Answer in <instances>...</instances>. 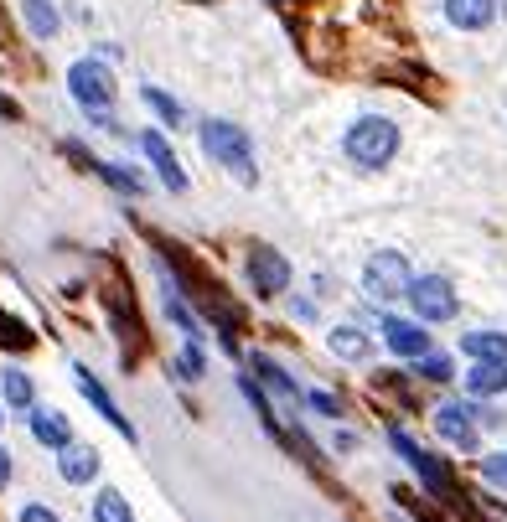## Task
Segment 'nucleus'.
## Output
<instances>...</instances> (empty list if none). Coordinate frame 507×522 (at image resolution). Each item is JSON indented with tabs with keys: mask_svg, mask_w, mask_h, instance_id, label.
Returning a JSON list of instances; mask_svg holds the SVG:
<instances>
[{
	"mask_svg": "<svg viewBox=\"0 0 507 522\" xmlns=\"http://www.w3.org/2000/svg\"><path fill=\"white\" fill-rule=\"evenodd\" d=\"M342 150H347V161L352 166H363V171H378V166H389L394 161V150H399V130L389 125V119H357V125L347 130V140H342Z\"/></svg>",
	"mask_w": 507,
	"mask_h": 522,
	"instance_id": "f257e3e1",
	"label": "nucleus"
},
{
	"mask_svg": "<svg viewBox=\"0 0 507 522\" xmlns=\"http://www.w3.org/2000/svg\"><path fill=\"white\" fill-rule=\"evenodd\" d=\"M202 150L218 166H228L238 181H254V145H249L244 125H233V119H207L202 125Z\"/></svg>",
	"mask_w": 507,
	"mask_h": 522,
	"instance_id": "f03ea898",
	"label": "nucleus"
},
{
	"mask_svg": "<svg viewBox=\"0 0 507 522\" xmlns=\"http://www.w3.org/2000/svg\"><path fill=\"white\" fill-rule=\"evenodd\" d=\"M68 88H73V99L88 114H109V104H114V73L99 63V57H83V63H73L68 68Z\"/></svg>",
	"mask_w": 507,
	"mask_h": 522,
	"instance_id": "7ed1b4c3",
	"label": "nucleus"
},
{
	"mask_svg": "<svg viewBox=\"0 0 507 522\" xmlns=\"http://www.w3.org/2000/svg\"><path fill=\"white\" fill-rule=\"evenodd\" d=\"M389 445H394V450L409 460V466H414V476H420V481L430 486V497H440V502H456V497H461V491H456V481H451V471H445L430 450H420V445H414V440L404 435V429H389Z\"/></svg>",
	"mask_w": 507,
	"mask_h": 522,
	"instance_id": "20e7f679",
	"label": "nucleus"
},
{
	"mask_svg": "<svg viewBox=\"0 0 507 522\" xmlns=\"http://www.w3.org/2000/svg\"><path fill=\"white\" fill-rule=\"evenodd\" d=\"M435 429L440 440H451L456 450H476L482 445V404H466V398H451V404L435 409Z\"/></svg>",
	"mask_w": 507,
	"mask_h": 522,
	"instance_id": "39448f33",
	"label": "nucleus"
},
{
	"mask_svg": "<svg viewBox=\"0 0 507 522\" xmlns=\"http://www.w3.org/2000/svg\"><path fill=\"white\" fill-rule=\"evenodd\" d=\"M409 259L404 254H394V249H383V254H373L368 259V269H363V290H368V300H399V295H409Z\"/></svg>",
	"mask_w": 507,
	"mask_h": 522,
	"instance_id": "423d86ee",
	"label": "nucleus"
},
{
	"mask_svg": "<svg viewBox=\"0 0 507 522\" xmlns=\"http://www.w3.org/2000/svg\"><path fill=\"white\" fill-rule=\"evenodd\" d=\"M409 305H414V321H451L456 290H451V280H440V274H420V280H409Z\"/></svg>",
	"mask_w": 507,
	"mask_h": 522,
	"instance_id": "0eeeda50",
	"label": "nucleus"
},
{
	"mask_svg": "<svg viewBox=\"0 0 507 522\" xmlns=\"http://www.w3.org/2000/svg\"><path fill=\"white\" fill-rule=\"evenodd\" d=\"M249 285H254V295H264V300H275V295L290 285V264L270 249V243H254V249H249Z\"/></svg>",
	"mask_w": 507,
	"mask_h": 522,
	"instance_id": "6e6552de",
	"label": "nucleus"
},
{
	"mask_svg": "<svg viewBox=\"0 0 507 522\" xmlns=\"http://www.w3.org/2000/svg\"><path fill=\"white\" fill-rule=\"evenodd\" d=\"M383 342L399 357H425L430 352V331H420V321H404V316H383Z\"/></svg>",
	"mask_w": 507,
	"mask_h": 522,
	"instance_id": "1a4fd4ad",
	"label": "nucleus"
},
{
	"mask_svg": "<svg viewBox=\"0 0 507 522\" xmlns=\"http://www.w3.org/2000/svg\"><path fill=\"white\" fill-rule=\"evenodd\" d=\"M73 373H78V388H83V398H88V404H94L114 429H119V435H125V440H135V424L125 419V414H119V404H114V398H109V388L94 378V373H88V367H73Z\"/></svg>",
	"mask_w": 507,
	"mask_h": 522,
	"instance_id": "9d476101",
	"label": "nucleus"
},
{
	"mask_svg": "<svg viewBox=\"0 0 507 522\" xmlns=\"http://www.w3.org/2000/svg\"><path fill=\"white\" fill-rule=\"evenodd\" d=\"M57 471H63L68 486H88L99 476V450L94 445H63V455H57Z\"/></svg>",
	"mask_w": 507,
	"mask_h": 522,
	"instance_id": "9b49d317",
	"label": "nucleus"
},
{
	"mask_svg": "<svg viewBox=\"0 0 507 522\" xmlns=\"http://www.w3.org/2000/svg\"><path fill=\"white\" fill-rule=\"evenodd\" d=\"M140 150H145V156H151V166L161 171V181H166V187L171 192H187V171L182 166H176V156H171V145L151 130V135H140Z\"/></svg>",
	"mask_w": 507,
	"mask_h": 522,
	"instance_id": "f8f14e48",
	"label": "nucleus"
},
{
	"mask_svg": "<svg viewBox=\"0 0 507 522\" xmlns=\"http://www.w3.org/2000/svg\"><path fill=\"white\" fill-rule=\"evenodd\" d=\"M461 352L476 362L507 367V331H471V336H461Z\"/></svg>",
	"mask_w": 507,
	"mask_h": 522,
	"instance_id": "ddd939ff",
	"label": "nucleus"
},
{
	"mask_svg": "<svg viewBox=\"0 0 507 522\" xmlns=\"http://www.w3.org/2000/svg\"><path fill=\"white\" fill-rule=\"evenodd\" d=\"M26 419H32V435H37L42 445H52V450L73 445V429H68V419L57 414V409H26Z\"/></svg>",
	"mask_w": 507,
	"mask_h": 522,
	"instance_id": "4468645a",
	"label": "nucleus"
},
{
	"mask_svg": "<svg viewBox=\"0 0 507 522\" xmlns=\"http://www.w3.org/2000/svg\"><path fill=\"white\" fill-rule=\"evenodd\" d=\"M445 16H451V26H461V32H482L497 16V6L492 0H445Z\"/></svg>",
	"mask_w": 507,
	"mask_h": 522,
	"instance_id": "2eb2a0df",
	"label": "nucleus"
},
{
	"mask_svg": "<svg viewBox=\"0 0 507 522\" xmlns=\"http://www.w3.org/2000/svg\"><path fill=\"white\" fill-rule=\"evenodd\" d=\"M326 347H332V357L363 362L373 342H368V331H363V326H332V336H326Z\"/></svg>",
	"mask_w": 507,
	"mask_h": 522,
	"instance_id": "dca6fc26",
	"label": "nucleus"
},
{
	"mask_svg": "<svg viewBox=\"0 0 507 522\" xmlns=\"http://www.w3.org/2000/svg\"><path fill=\"white\" fill-rule=\"evenodd\" d=\"M466 388L476 398H492V393H507V367H492V362H476L466 373Z\"/></svg>",
	"mask_w": 507,
	"mask_h": 522,
	"instance_id": "f3484780",
	"label": "nucleus"
},
{
	"mask_svg": "<svg viewBox=\"0 0 507 522\" xmlns=\"http://www.w3.org/2000/svg\"><path fill=\"white\" fill-rule=\"evenodd\" d=\"M0 388H6V404L11 409H32V398H37V388H32V378L21 373V367H6V373H0Z\"/></svg>",
	"mask_w": 507,
	"mask_h": 522,
	"instance_id": "a211bd4d",
	"label": "nucleus"
},
{
	"mask_svg": "<svg viewBox=\"0 0 507 522\" xmlns=\"http://www.w3.org/2000/svg\"><path fill=\"white\" fill-rule=\"evenodd\" d=\"M21 11H26V26H32L37 42L57 37V11H52V0H21Z\"/></svg>",
	"mask_w": 507,
	"mask_h": 522,
	"instance_id": "6ab92c4d",
	"label": "nucleus"
},
{
	"mask_svg": "<svg viewBox=\"0 0 507 522\" xmlns=\"http://www.w3.org/2000/svg\"><path fill=\"white\" fill-rule=\"evenodd\" d=\"M254 373H259L264 383H270V388H275V393L285 398V404H290V409H301V388H295V383H290V378L280 373V367H275L270 357H254Z\"/></svg>",
	"mask_w": 507,
	"mask_h": 522,
	"instance_id": "aec40b11",
	"label": "nucleus"
},
{
	"mask_svg": "<svg viewBox=\"0 0 507 522\" xmlns=\"http://www.w3.org/2000/svg\"><path fill=\"white\" fill-rule=\"evenodd\" d=\"M414 373H425L430 383H451L456 367H451V357H445V352H425V357H414Z\"/></svg>",
	"mask_w": 507,
	"mask_h": 522,
	"instance_id": "412c9836",
	"label": "nucleus"
},
{
	"mask_svg": "<svg viewBox=\"0 0 507 522\" xmlns=\"http://www.w3.org/2000/svg\"><path fill=\"white\" fill-rule=\"evenodd\" d=\"M94 522H130V502L119 497V491H99V502H94Z\"/></svg>",
	"mask_w": 507,
	"mask_h": 522,
	"instance_id": "4be33fe9",
	"label": "nucleus"
},
{
	"mask_svg": "<svg viewBox=\"0 0 507 522\" xmlns=\"http://www.w3.org/2000/svg\"><path fill=\"white\" fill-rule=\"evenodd\" d=\"M94 171H99V176L109 181V187H119V192H130V197H140V192H145V181H140L135 171H125V166H109V161H99Z\"/></svg>",
	"mask_w": 507,
	"mask_h": 522,
	"instance_id": "5701e85b",
	"label": "nucleus"
},
{
	"mask_svg": "<svg viewBox=\"0 0 507 522\" xmlns=\"http://www.w3.org/2000/svg\"><path fill=\"white\" fill-rule=\"evenodd\" d=\"M166 316L187 331V342H202V326H197V316H192L187 305H182V295H166Z\"/></svg>",
	"mask_w": 507,
	"mask_h": 522,
	"instance_id": "b1692460",
	"label": "nucleus"
},
{
	"mask_svg": "<svg viewBox=\"0 0 507 522\" xmlns=\"http://www.w3.org/2000/svg\"><path fill=\"white\" fill-rule=\"evenodd\" d=\"M140 99H145V104H151V109H156V114L166 119V125H171V130H176V125H182V104H176V99H166V94H161V88H145V94H140Z\"/></svg>",
	"mask_w": 507,
	"mask_h": 522,
	"instance_id": "393cba45",
	"label": "nucleus"
},
{
	"mask_svg": "<svg viewBox=\"0 0 507 522\" xmlns=\"http://www.w3.org/2000/svg\"><path fill=\"white\" fill-rule=\"evenodd\" d=\"M176 373H182L187 383H197V378L207 373V357H202V347H197V342H187V352L176 357Z\"/></svg>",
	"mask_w": 507,
	"mask_h": 522,
	"instance_id": "a878e982",
	"label": "nucleus"
},
{
	"mask_svg": "<svg viewBox=\"0 0 507 522\" xmlns=\"http://www.w3.org/2000/svg\"><path fill=\"white\" fill-rule=\"evenodd\" d=\"M238 388H244V398L254 404V414H259L264 424H270V429H280V424H275V409H270V398L259 393V383H254V378H238Z\"/></svg>",
	"mask_w": 507,
	"mask_h": 522,
	"instance_id": "bb28decb",
	"label": "nucleus"
},
{
	"mask_svg": "<svg viewBox=\"0 0 507 522\" xmlns=\"http://www.w3.org/2000/svg\"><path fill=\"white\" fill-rule=\"evenodd\" d=\"M0 347H32V331H26L21 321H6V316H0Z\"/></svg>",
	"mask_w": 507,
	"mask_h": 522,
	"instance_id": "cd10ccee",
	"label": "nucleus"
},
{
	"mask_svg": "<svg viewBox=\"0 0 507 522\" xmlns=\"http://www.w3.org/2000/svg\"><path fill=\"white\" fill-rule=\"evenodd\" d=\"M482 476H487L492 486H502V491H507V450H502V455H487V460H482Z\"/></svg>",
	"mask_w": 507,
	"mask_h": 522,
	"instance_id": "c85d7f7f",
	"label": "nucleus"
},
{
	"mask_svg": "<svg viewBox=\"0 0 507 522\" xmlns=\"http://www.w3.org/2000/svg\"><path fill=\"white\" fill-rule=\"evenodd\" d=\"M306 404H311L316 414H332V419L342 414V404H337V398H332V393H321V388H316V393H306Z\"/></svg>",
	"mask_w": 507,
	"mask_h": 522,
	"instance_id": "c756f323",
	"label": "nucleus"
},
{
	"mask_svg": "<svg viewBox=\"0 0 507 522\" xmlns=\"http://www.w3.org/2000/svg\"><path fill=\"white\" fill-rule=\"evenodd\" d=\"M21 522H63V517L47 512V507H21Z\"/></svg>",
	"mask_w": 507,
	"mask_h": 522,
	"instance_id": "7c9ffc66",
	"label": "nucleus"
},
{
	"mask_svg": "<svg viewBox=\"0 0 507 522\" xmlns=\"http://www.w3.org/2000/svg\"><path fill=\"white\" fill-rule=\"evenodd\" d=\"M6 481H11V450L0 445V491H6Z\"/></svg>",
	"mask_w": 507,
	"mask_h": 522,
	"instance_id": "2f4dec72",
	"label": "nucleus"
},
{
	"mask_svg": "<svg viewBox=\"0 0 507 522\" xmlns=\"http://www.w3.org/2000/svg\"><path fill=\"white\" fill-rule=\"evenodd\" d=\"M0 114H6V119H16V104H11L6 94H0Z\"/></svg>",
	"mask_w": 507,
	"mask_h": 522,
	"instance_id": "473e14b6",
	"label": "nucleus"
},
{
	"mask_svg": "<svg viewBox=\"0 0 507 522\" xmlns=\"http://www.w3.org/2000/svg\"><path fill=\"white\" fill-rule=\"evenodd\" d=\"M0 419H6V414H0Z\"/></svg>",
	"mask_w": 507,
	"mask_h": 522,
	"instance_id": "72a5a7b5",
	"label": "nucleus"
},
{
	"mask_svg": "<svg viewBox=\"0 0 507 522\" xmlns=\"http://www.w3.org/2000/svg\"><path fill=\"white\" fill-rule=\"evenodd\" d=\"M502 11H507V6H502Z\"/></svg>",
	"mask_w": 507,
	"mask_h": 522,
	"instance_id": "f704fd0d",
	"label": "nucleus"
}]
</instances>
